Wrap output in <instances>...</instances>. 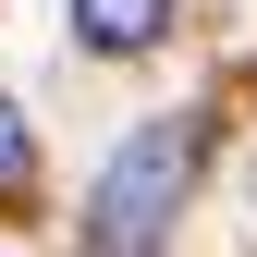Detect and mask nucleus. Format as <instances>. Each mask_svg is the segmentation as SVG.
<instances>
[{"mask_svg":"<svg viewBox=\"0 0 257 257\" xmlns=\"http://www.w3.org/2000/svg\"><path fill=\"white\" fill-rule=\"evenodd\" d=\"M196 110H159L135 122V135L110 147V172H98V196H86V257H159L172 245V220L184 196H196Z\"/></svg>","mask_w":257,"mask_h":257,"instance_id":"nucleus-1","label":"nucleus"},{"mask_svg":"<svg viewBox=\"0 0 257 257\" xmlns=\"http://www.w3.org/2000/svg\"><path fill=\"white\" fill-rule=\"evenodd\" d=\"M37 196V135H25V110L0 98V208H25Z\"/></svg>","mask_w":257,"mask_h":257,"instance_id":"nucleus-3","label":"nucleus"},{"mask_svg":"<svg viewBox=\"0 0 257 257\" xmlns=\"http://www.w3.org/2000/svg\"><path fill=\"white\" fill-rule=\"evenodd\" d=\"M74 37L98 49V61H135L172 37V0H74Z\"/></svg>","mask_w":257,"mask_h":257,"instance_id":"nucleus-2","label":"nucleus"}]
</instances>
